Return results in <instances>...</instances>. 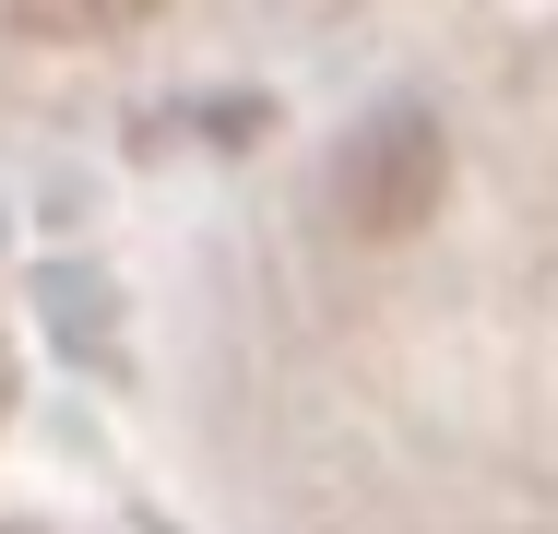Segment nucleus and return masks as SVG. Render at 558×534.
I'll list each match as a JSON object with an SVG mask.
<instances>
[{"mask_svg":"<svg viewBox=\"0 0 558 534\" xmlns=\"http://www.w3.org/2000/svg\"><path fill=\"white\" fill-rule=\"evenodd\" d=\"M0 12H12V36H36V48H108L155 0H0Z\"/></svg>","mask_w":558,"mask_h":534,"instance_id":"f03ea898","label":"nucleus"},{"mask_svg":"<svg viewBox=\"0 0 558 534\" xmlns=\"http://www.w3.org/2000/svg\"><path fill=\"white\" fill-rule=\"evenodd\" d=\"M451 191V143L428 107H380V119H356L333 155V214L356 238H416Z\"/></svg>","mask_w":558,"mask_h":534,"instance_id":"f257e3e1","label":"nucleus"}]
</instances>
